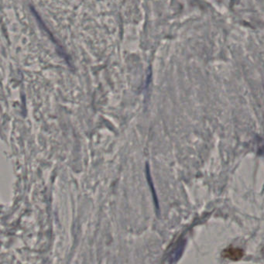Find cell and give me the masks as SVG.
<instances>
[{
    "mask_svg": "<svg viewBox=\"0 0 264 264\" xmlns=\"http://www.w3.org/2000/svg\"><path fill=\"white\" fill-rule=\"evenodd\" d=\"M222 257L225 259H230V260H240L244 256V252L243 250L237 247H228L222 251Z\"/></svg>",
    "mask_w": 264,
    "mask_h": 264,
    "instance_id": "1",
    "label": "cell"
}]
</instances>
